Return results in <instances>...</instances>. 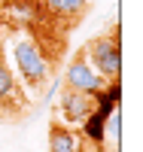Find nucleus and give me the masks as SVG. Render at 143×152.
I'll return each mask as SVG.
<instances>
[{
    "label": "nucleus",
    "instance_id": "nucleus-2",
    "mask_svg": "<svg viewBox=\"0 0 143 152\" xmlns=\"http://www.w3.org/2000/svg\"><path fill=\"white\" fill-rule=\"evenodd\" d=\"M85 61L95 67V73L107 82H116L122 73V46H119V31L100 34L85 43Z\"/></svg>",
    "mask_w": 143,
    "mask_h": 152
},
{
    "label": "nucleus",
    "instance_id": "nucleus-1",
    "mask_svg": "<svg viewBox=\"0 0 143 152\" xmlns=\"http://www.w3.org/2000/svg\"><path fill=\"white\" fill-rule=\"evenodd\" d=\"M9 49H12V58H15V67H18V76L28 88H43L49 82V73H52V64L43 52L40 40L31 34V31H18L9 37Z\"/></svg>",
    "mask_w": 143,
    "mask_h": 152
},
{
    "label": "nucleus",
    "instance_id": "nucleus-6",
    "mask_svg": "<svg viewBox=\"0 0 143 152\" xmlns=\"http://www.w3.org/2000/svg\"><path fill=\"white\" fill-rule=\"evenodd\" d=\"M49 152H82V137L55 119L49 125Z\"/></svg>",
    "mask_w": 143,
    "mask_h": 152
},
{
    "label": "nucleus",
    "instance_id": "nucleus-3",
    "mask_svg": "<svg viewBox=\"0 0 143 152\" xmlns=\"http://www.w3.org/2000/svg\"><path fill=\"white\" fill-rule=\"evenodd\" d=\"M64 88L98 97L103 88H107V79H100V76L95 73V67L85 61V55H82V52H76V58L67 64V70H64Z\"/></svg>",
    "mask_w": 143,
    "mask_h": 152
},
{
    "label": "nucleus",
    "instance_id": "nucleus-7",
    "mask_svg": "<svg viewBox=\"0 0 143 152\" xmlns=\"http://www.w3.org/2000/svg\"><path fill=\"white\" fill-rule=\"evenodd\" d=\"M46 9H49L55 18L76 21V18L85 12V0H46Z\"/></svg>",
    "mask_w": 143,
    "mask_h": 152
},
{
    "label": "nucleus",
    "instance_id": "nucleus-5",
    "mask_svg": "<svg viewBox=\"0 0 143 152\" xmlns=\"http://www.w3.org/2000/svg\"><path fill=\"white\" fill-rule=\"evenodd\" d=\"M98 100L92 94H82V91H70V88H61V100H58V113H61V122L64 125H82L88 116L95 113Z\"/></svg>",
    "mask_w": 143,
    "mask_h": 152
},
{
    "label": "nucleus",
    "instance_id": "nucleus-4",
    "mask_svg": "<svg viewBox=\"0 0 143 152\" xmlns=\"http://www.w3.org/2000/svg\"><path fill=\"white\" fill-rule=\"evenodd\" d=\"M24 107H28V97H24L15 73L9 70L3 52H0V116H18Z\"/></svg>",
    "mask_w": 143,
    "mask_h": 152
}]
</instances>
